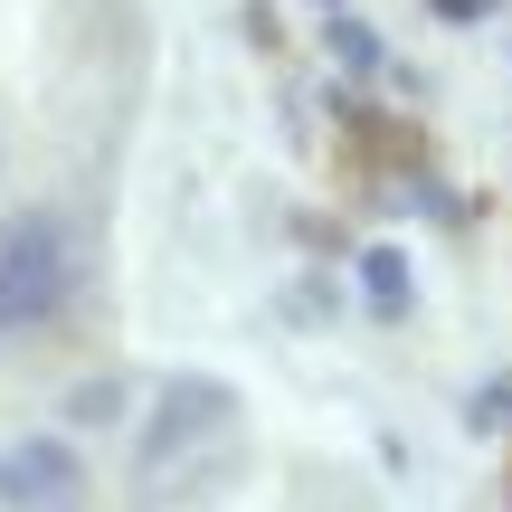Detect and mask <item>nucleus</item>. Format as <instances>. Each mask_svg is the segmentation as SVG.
<instances>
[{"label":"nucleus","mask_w":512,"mask_h":512,"mask_svg":"<svg viewBox=\"0 0 512 512\" xmlns=\"http://www.w3.org/2000/svg\"><path fill=\"white\" fill-rule=\"evenodd\" d=\"M86 294V228L67 209H10L0 219V351L38 342L67 323V304Z\"/></svg>","instance_id":"f257e3e1"},{"label":"nucleus","mask_w":512,"mask_h":512,"mask_svg":"<svg viewBox=\"0 0 512 512\" xmlns=\"http://www.w3.org/2000/svg\"><path fill=\"white\" fill-rule=\"evenodd\" d=\"M0 512H86V456L67 437H19L0 456Z\"/></svg>","instance_id":"f03ea898"},{"label":"nucleus","mask_w":512,"mask_h":512,"mask_svg":"<svg viewBox=\"0 0 512 512\" xmlns=\"http://www.w3.org/2000/svg\"><path fill=\"white\" fill-rule=\"evenodd\" d=\"M219 418H228V389H209V380H171V389H162V418H152L143 446H133V465H143V475H152V465H171L190 437H209Z\"/></svg>","instance_id":"7ed1b4c3"},{"label":"nucleus","mask_w":512,"mask_h":512,"mask_svg":"<svg viewBox=\"0 0 512 512\" xmlns=\"http://www.w3.org/2000/svg\"><path fill=\"white\" fill-rule=\"evenodd\" d=\"M370 294H380V313L408 304V266H399V256H370Z\"/></svg>","instance_id":"20e7f679"},{"label":"nucleus","mask_w":512,"mask_h":512,"mask_svg":"<svg viewBox=\"0 0 512 512\" xmlns=\"http://www.w3.org/2000/svg\"><path fill=\"white\" fill-rule=\"evenodd\" d=\"M437 10H446V19H484V0H437Z\"/></svg>","instance_id":"39448f33"}]
</instances>
